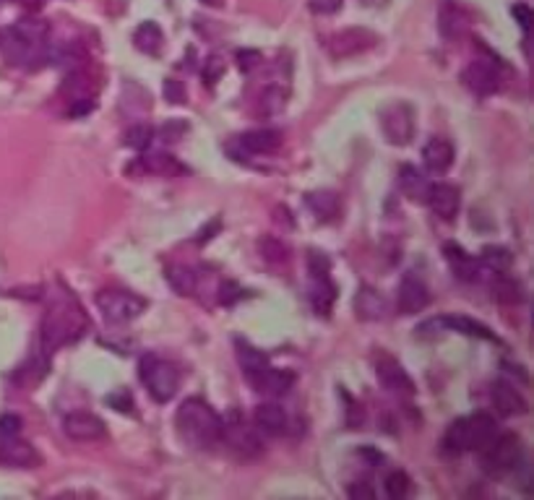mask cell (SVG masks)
I'll return each instance as SVG.
<instances>
[{"label":"cell","mask_w":534,"mask_h":500,"mask_svg":"<svg viewBox=\"0 0 534 500\" xmlns=\"http://www.w3.org/2000/svg\"><path fill=\"white\" fill-rule=\"evenodd\" d=\"M87 328H89V318L73 294L68 290L50 294V302L45 308L42 326H39V339H42L45 352H58L63 347L76 344Z\"/></svg>","instance_id":"cell-1"},{"label":"cell","mask_w":534,"mask_h":500,"mask_svg":"<svg viewBox=\"0 0 534 500\" xmlns=\"http://www.w3.org/2000/svg\"><path fill=\"white\" fill-rule=\"evenodd\" d=\"M50 27L39 19H21L13 27L0 30V53L11 65L19 68H42L47 63Z\"/></svg>","instance_id":"cell-2"},{"label":"cell","mask_w":534,"mask_h":500,"mask_svg":"<svg viewBox=\"0 0 534 500\" xmlns=\"http://www.w3.org/2000/svg\"><path fill=\"white\" fill-rule=\"evenodd\" d=\"M175 428L182 443L191 448L207 451L211 445L219 443V430H222V414L216 412L208 402L191 396L180 404L175 414Z\"/></svg>","instance_id":"cell-3"},{"label":"cell","mask_w":534,"mask_h":500,"mask_svg":"<svg viewBox=\"0 0 534 500\" xmlns=\"http://www.w3.org/2000/svg\"><path fill=\"white\" fill-rule=\"evenodd\" d=\"M496 433H498V425H496L493 414L475 412L453 419L445 428L444 443L445 448L453 451V453H470V451H482L487 443L496 438Z\"/></svg>","instance_id":"cell-4"},{"label":"cell","mask_w":534,"mask_h":500,"mask_svg":"<svg viewBox=\"0 0 534 500\" xmlns=\"http://www.w3.org/2000/svg\"><path fill=\"white\" fill-rule=\"evenodd\" d=\"M139 373H141V383L147 386L151 399L159 404L170 402L180 391V370L170 360H162L157 354H144Z\"/></svg>","instance_id":"cell-5"},{"label":"cell","mask_w":534,"mask_h":500,"mask_svg":"<svg viewBox=\"0 0 534 500\" xmlns=\"http://www.w3.org/2000/svg\"><path fill=\"white\" fill-rule=\"evenodd\" d=\"M219 443H225L240 459H259L264 453V441L259 430L242 419V414L227 412L222 417V430H219Z\"/></svg>","instance_id":"cell-6"},{"label":"cell","mask_w":534,"mask_h":500,"mask_svg":"<svg viewBox=\"0 0 534 500\" xmlns=\"http://www.w3.org/2000/svg\"><path fill=\"white\" fill-rule=\"evenodd\" d=\"M94 300H97V308H99L105 324L115 326V328L136 321L148 305L144 297L128 292V290H102V292H97Z\"/></svg>","instance_id":"cell-7"},{"label":"cell","mask_w":534,"mask_h":500,"mask_svg":"<svg viewBox=\"0 0 534 500\" xmlns=\"http://www.w3.org/2000/svg\"><path fill=\"white\" fill-rule=\"evenodd\" d=\"M381 131L394 147H407L415 139V110L407 102H394L381 110Z\"/></svg>","instance_id":"cell-8"},{"label":"cell","mask_w":534,"mask_h":500,"mask_svg":"<svg viewBox=\"0 0 534 500\" xmlns=\"http://www.w3.org/2000/svg\"><path fill=\"white\" fill-rule=\"evenodd\" d=\"M485 467L496 474H504V471H513L519 467V462L524 459V445L521 438L516 433H504L487 443L485 448Z\"/></svg>","instance_id":"cell-9"},{"label":"cell","mask_w":534,"mask_h":500,"mask_svg":"<svg viewBox=\"0 0 534 500\" xmlns=\"http://www.w3.org/2000/svg\"><path fill=\"white\" fill-rule=\"evenodd\" d=\"M378 37L373 31L360 30V27H350V30L336 31L331 34L326 39V53L334 60H344V58H355V55H362L368 53L370 47H376Z\"/></svg>","instance_id":"cell-10"},{"label":"cell","mask_w":534,"mask_h":500,"mask_svg":"<svg viewBox=\"0 0 534 500\" xmlns=\"http://www.w3.org/2000/svg\"><path fill=\"white\" fill-rule=\"evenodd\" d=\"M462 84L475 91L477 97H490L496 94L504 79H501V65L493 60H472L464 71H462Z\"/></svg>","instance_id":"cell-11"},{"label":"cell","mask_w":534,"mask_h":500,"mask_svg":"<svg viewBox=\"0 0 534 500\" xmlns=\"http://www.w3.org/2000/svg\"><path fill=\"white\" fill-rule=\"evenodd\" d=\"M376 376L381 388L388 394H396V396H415V383L410 378V373L402 368L399 360L394 357H381L378 365H376Z\"/></svg>","instance_id":"cell-12"},{"label":"cell","mask_w":534,"mask_h":500,"mask_svg":"<svg viewBox=\"0 0 534 500\" xmlns=\"http://www.w3.org/2000/svg\"><path fill=\"white\" fill-rule=\"evenodd\" d=\"M63 430H65V436H68L71 441H81V443L99 441V438H105V436H107V425H105L97 414L87 412V410L65 414V419H63Z\"/></svg>","instance_id":"cell-13"},{"label":"cell","mask_w":534,"mask_h":500,"mask_svg":"<svg viewBox=\"0 0 534 500\" xmlns=\"http://www.w3.org/2000/svg\"><path fill=\"white\" fill-rule=\"evenodd\" d=\"M425 204L430 207V211H433L438 219L453 222L456 214H459V208H462V191H459V185H453V182H436V185H430Z\"/></svg>","instance_id":"cell-14"},{"label":"cell","mask_w":534,"mask_h":500,"mask_svg":"<svg viewBox=\"0 0 534 500\" xmlns=\"http://www.w3.org/2000/svg\"><path fill=\"white\" fill-rule=\"evenodd\" d=\"M430 302V290L425 284L422 276L417 274H407L399 284V297H396V310L402 316H412V313H420L425 310Z\"/></svg>","instance_id":"cell-15"},{"label":"cell","mask_w":534,"mask_h":500,"mask_svg":"<svg viewBox=\"0 0 534 500\" xmlns=\"http://www.w3.org/2000/svg\"><path fill=\"white\" fill-rule=\"evenodd\" d=\"M422 331H459V334H467V336H479V339H487V342H498L496 339V334L487 328L485 324H479V321H472V318H467V316H444V318H433V321H428V324H422L417 328V334H422Z\"/></svg>","instance_id":"cell-16"},{"label":"cell","mask_w":534,"mask_h":500,"mask_svg":"<svg viewBox=\"0 0 534 500\" xmlns=\"http://www.w3.org/2000/svg\"><path fill=\"white\" fill-rule=\"evenodd\" d=\"M39 464V451L31 443L21 441L19 436L0 441V467L11 470H31Z\"/></svg>","instance_id":"cell-17"},{"label":"cell","mask_w":534,"mask_h":500,"mask_svg":"<svg viewBox=\"0 0 534 500\" xmlns=\"http://www.w3.org/2000/svg\"><path fill=\"white\" fill-rule=\"evenodd\" d=\"M490 402H493V410L498 417H521L527 414V399L505 381H496L490 386Z\"/></svg>","instance_id":"cell-18"},{"label":"cell","mask_w":534,"mask_h":500,"mask_svg":"<svg viewBox=\"0 0 534 500\" xmlns=\"http://www.w3.org/2000/svg\"><path fill=\"white\" fill-rule=\"evenodd\" d=\"M248 383L264 394V396H284L292 386H295V373L292 370H276V368H264L259 373H253Z\"/></svg>","instance_id":"cell-19"},{"label":"cell","mask_w":534,"mask_h":500,"mask_svg":"<svg viewBox=\"0 0 534 500\" xmlns=\"http://www.w3.org/2000/svg\"><path fill=\"white\" fill-rule=\"evenodd\" d=\"M444 253L445 258H448V264H451V268H453V274H456L459 279H464V282H479L482 274H490L479 258L467 256V253H464L459 245H453V242H445ZM490 276H493V274H490Z\"/></svg>","instance_id":"cell-20"},{"label":"cell","mask_w":534,"mask_h":500,"mask_svg":"<svg viewBox=\"0 0 534 500\" xmlns=\"http://www.w3.org/2000/svg\"><path fill=\"white\" fill-rule=\"evenodd\" d=\"M355 313L360 321H381L388 313V302L376 287H360L355 294Z\"/></svg>","instance_id":"cell-21"},{"label":"cell","mask_w":534,"mask_h":500,"mask_svg":"<svg viewBox=\"0 0 534 500\" xmlns=\"http://www.w3.org/2000/svg\"><path fill=\"white\" fill-rule=\"evenodd\" d=\"M453 157H456L453 144L444 136H433L422 148V162L430 173H445L453 165Z\"/></svg>","instance_id":"cell-22"},{"label":"cell","mask_w":534,"mask_h":500,"mask_svg":"<svg viewBox=\"0 0 534 500\" xmlns=\"http://www.w3.org/2000/svg\"><path fill=\"white\" fill-rule=\"evenodd\" d=\"M133 167H139V173H147V175H159V177H178L185 175V165L178 162L175 157L159 151V154H144Z\"/></svg>","instance_id":"cell-23"},{"label":"cell","mask_w":534,"mask_h":500,"mask_svg":"<svg viewBox=\"0 0 534 500\" xmlns=\"http://www.w3.org/2000/svg\"><path fill=\"white\" fill-rule=\"evenodd\" d=\"M305 207L318 222H336L342 214V199L334 191H313L305 196Z\"/></svg>","instance_id":"cell-24"},{"label":"cell","mask_w":534,"mask_h":500,"mask_svg":"<svg viewBox=\"0 0 534 500\" xmlns=\"http://www.w3.org/2000/svg\"><path fill=\"white\" fill-rule=\"evenodd\" d=\"M279 147H282V133L274 128H259L240 136V148L245 154H274Z\"/></svg>","instance_id":"cell-25"},{"label":"cell","mask_w":534,"mask_h":500,"mask_svg":"<svg viewBox=\"0 0 534 500\" xmlns=\"http://www.w3.org/2000/svg\"><path fill=\"white\" fill-rule=\"evenodd\" d=\"M310 292H308V300L313 305V310L318 316H331L334 310V302H336V287L331 284L328 274H321V276H310Z\"/></svg>","instance_id":"cell-26"},{"label":"cell","mask_w":534,"mask_h":500,"mask_svg":"<svg viewBox=\"0 0 534 500\" xmlns=\"http://www.w3.org/2000/svg\"><path fill=\"white\" fill-rule=\"evenodd\" d=\"M253 422H256V428H259L261 433H267V436H279V433H284V428H287V412H284L279 404L264 402V404L256 407Z\"/></svg>","instance_id":"cell-27"},{"label":"cell","mask_w":534,"mask_h":500,"mask_svg":"<svg viewBox=\"0 0 534 500\" xmlns=\"http://www.w3.org/2000/svg\"><path fill=\"white\" fill-rule=\"evenodd\" d=\"M399 188L407 199L412 201H425L428 199V191H430V182L425 173H420L415 165H402L399 170Z\"/></svg>","instance_id":"cell-28"},{"label":"cell","mask_w":534,"mask_h":500,"mask_svg":"<svg viewBox=\"0 0 534 500\" xmlns=\"http://www.w3.org/2000/svg\"><path fill=\"white\" fill-rule=\"evenodd\" d=\"M490 290H493V297L504 305H519L524 300V287L516 279L505 276V271L504 274H493Z\"/></svg>","instance_id":"cell-29"},{"label":"cell","mask_w":534,"mask_h":500,"mask_svg":"<svg viewBox=\"0 0 534 500\" xmlns=\"http://www.w3.org/2000/svg\"><path fill=\"white\" fill-rule=\"evenodd\" d=\"M467 27H470L467 13L456 3H444V8H441V31H444V37L456 39V37H462L467 31Z\"/></svg>","instance_id":"cell-30"},{"label":"cell","mask_w":534,"mask_h":500,"mask_svg":"<svg viewBox=\"0 0 534 500\" xmlns=\"http://www.w3.org/2000/svg\"><path fill=\"white\" fill-rule=\"evenodd\" d=\"M235 347H238V362L240 368H242V373H245V378H250L253 373H259V370H264V368L271 365L267 354L261 352L259 347H253V344H248L242 339L235 342Z\"/></svg>","instance_id":"cell-31"},{"label":"cell","mask_w":534,"mask_h":500,"mask_svg":"<svg viewBox=\"0 0 534 500\" xmlns=\"http://www.w3.org/2000/svg\"><path fill=\"white\" fill-rule=\"evenodd\" d=\"M133 42H136V47L144 53V55H157L159 50H162V42H165V34L162 30L154 24V21H144L136 34H133Z\"/></svg>","instance_id":"cell-32"},{"label":"cell","mask_w":534,"mask_h":500,"mask_svg":"<svg viewBox=\"0 0 534 500\" xmlns=\"http://www.w3.org/2000/svg\"><path fill=\"white\" fill-rule=\"evenodd\" d=\"M259 250H261V258H264L268 266H274V268L290 264V248H287L284 242L274 240V237L259 240Z\"/></svg>","instance_id":"cell-33"},{"label":"cell","mask_w":534,"mask_h":500,"mask_svg":"<svg viewBox=\"0 0 534 500\" xmlns=\"http://www.w3.org/2000/svg\"><path fill=\"white\" fill-rule=\"evenodd\" d=\"M167 279H170V284H173L180 294H193L196 292V287H199V271L191 268V266H175V268H170V271H167Z\"/></svg>","instance_id":"cell-34"},{"label":"cell","mask_w":534,"mask_h":500,"mask_svg":"<svg viewBox=\"0 0 534 500\" xmlns=\"http://www.w3.org/2000/svg\"><path fill=\"white\" fill-rule=\"evenodd\" d=\"M410 487H412V482H410V474L402 470L391 471L386 477V496L394 500H402L410 496Z\"/></svg>","instance_id":"cell-35"},{"label":"cell","mask_w":534,"mask_h":500,"mask_svg":"<svg viewBox=\"0 0 534 500\" xmlns=\"http://www.w3.org/2000/svg\"><path fill=\"white\" fill-rule=\"evenodd\" d=\"M479 261L485 264V268L490 274H504L505 268L511 266V253L505 248H485V253H482Z\"/></svg>","instance_id":"cell-36"},{"label":"cell","mask_w":534,"mask_h":500,"mask_svg":"<svg viewBox=\"0 0 534 500\" xmlns=\"http://www.w3.org/2000/svg\"><path fill=\"white\" fill-rule=\"evenodd\" d=\"M148 144H151V128H148V125H131V128H128V133H125V147L147 151Z\"/></svg>","instance_id":"cell-37"},{"label":"cell","mask_w":534,"mask_h":500,"mask_svg":"<svg viewBox=\"0 0 534 500\" xmlns=\"http://www.w3.org/2000/svg\"><path fill=\"white\" fill-rule=\"evenodd\" d=\"M21 428H24V422H21V417L19 414H0V441H8V438H13V436H19L21 433Z\"/></svg>","instance_id":"cell-38"},{"label":"cell","mask_w":534,"mask_h":500,"mask_svg":"<svg viewBox=\"0 0 534 500\" xmlns=\"http://www.w3.org/2000/svg\"><path fill=\"white\" fill-rule=\"evenodd\" d=\"M225 73V63L216 58V55H211V58L204 63V71H201V76H204V81H207L208 87H214L216 84V79Z\"/></svg>","instance_id":"cell-39"},{"label":"cell","mask_w":534,"mask_h":500,"mask_svg":"<svg viewBox=\"0 0 534 500\" xmlns=\"http://www.w3.org/2000/svg\"><path fill=\"white\" fill-rule=\"evenodd\" d=\"M308 264H310V276L328 274V268H331V261H328L324 253H318V250H310V253H308Z\"/></svg>","instance_id":"cell-40"},{"label":"cell","mask_w":534,"mask_h":500,"mask_svg":"<svg viewBox=\"0 0 534 500\" xmlns=\"http://www.w3.org/2000/svg\"><path fill=\"white\" fill-rule=\"evenodd\" d=\"M308 5L318 16H331V13H336L342 8V0H310Z\"/></svg>","instance_id":"cell-41"},{"label":"cell","mask_w":534,"mask_h":500,"mask_svg":"<svg viewBox=\"0 0 534 500\" xmlns=\"http://www.w3.org/2000/svg\"><path fill=\"white\" fill-rule=\"evenodd\" d=\"M347 496H352V498H360V500H373L376 498V490H373L368 482H355V485H350V487H347Z\"/></svg>","instance_id":"cell-42"},{"label":"cell","mask_w":534,"mask_h":500,"mask_svg":"<svg viewBox=\"0 0 534 500\" xmlns=\"http://www.w3.org/2000/svg\"><path fill=\"white\" fill-rule=\"evenodd\" d=\"M238 60H240V71L250 73V71L261 63V55H259V53H253V50H242V53H238Z\"/></svg>","instance_id":"cell-43"},{"label":"cell","mask_w":534,"mask_h":500,"mask_svg":"<svg viewBox=\"0 0 534 500\" xmlns=\"http://www.w3.org/2000/svg\"><path fill=\"white\" fill-rule=\"evenodd\" d=\"M165 97H167L170 102L180 105V102L185 99V89L180 87L178 81H167V84H165Z\"/></svg>","instance_id":"cell-44"},{"label":"cell","mask_w":534,"mask_h":500,"mask_svg":"<svg viewBox=\"0 0 534 500\" xmlns=\"http://www.w3.org/2000/svg\"><path fill=\"white\" fill-rule=\"evenodd\" d=\"M513 16L519 19V27L527 31L530 30V21H532V11L527 5H513Z\"/></svg>","instance_id":"cell-45"},{"label":"cell","mask_w":534,"mask_h":500,"mask_svg":"<svg viewBox=\"0 0 534 500\" xmlns=\"http://www.w3.org/2000/svg\"><path fill=\"white\" fill-rule=\"evenodd\" d=\"M238 287H235L233 282H225V284L219 287V300H222V302H233V300H238Z\"/></svg>","instance_id":"cell-46"},{"label":"cell","mask_w":534,"mask_h":500,"mask_svg":"<svg viewBox=\"0 0 534 500\" xmlns=\"http://www.w3.org/2000/svg\"><path fill=\"white\" fill-rule=\"evenodd\" d=\"M120 396H123V399H115V394L110 396V407H115V410H131V396H128L125 391H123Z\"/></svg>","instance_id":"cell-47"},{"label":"cell","mask_w":534,"mask_h":500,"mask_svg":"<svg viewBox=\"0 0 534 500\" xmlns=\"http://www.w3.org/2000/svg\"><path fill=\"white\" fill-rule=\"evenodd\" d=\"M21 3H24V5H27L30 11H39V8H42V5H45L47 0H21Z\"/></svg>","instance_id":"cell-48"},{"label":"cell","mask_w":534,"mask_h":500,"mask_svg":"<svg viewBox=\"0 0 534 500\" xmlns=\"http://www.w3.org/2000/svg\"><path fill=\"white\" fill-rule=\"evenodd\" d=\"M362 5H386L388 0H360Z\"/></svg>","instance_id":"cell-49"},{"label":"cell","mask_w":534,"mask_h":500,"mask_svg":"<svg viewBox=\"0 0 534 500\" xmlns=\"http://www.w3.org/2000/svg\"><path fill=\"white\" fill-rule=\"evenodd\" d=\"M201 3H204V5H222L225 0H201Z\"/></svg>","instance_id":"cell-50"}]
</instances>
